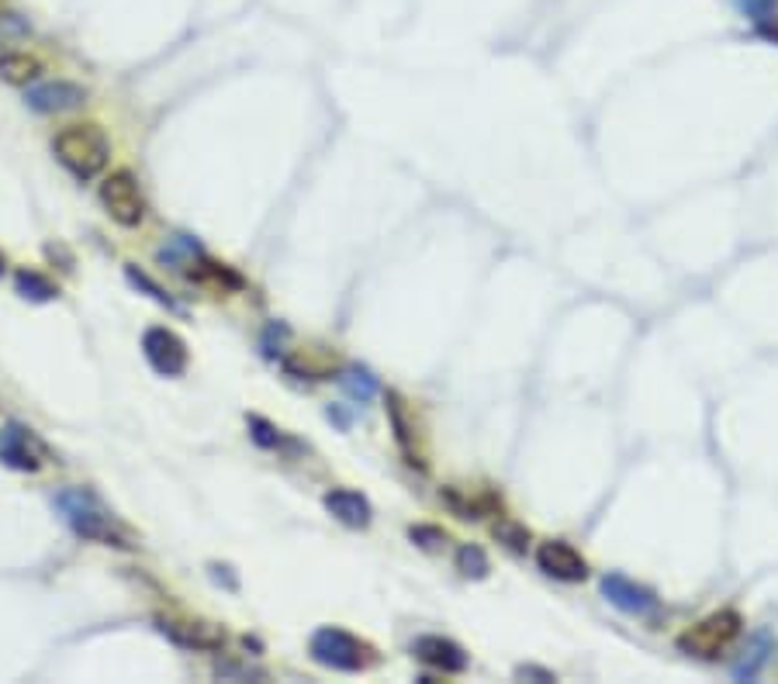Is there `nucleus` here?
Instances as JSON below:
<instances>
[{
    "label": "nucleus",
    "mask_w": 778,
    "mask_h": 684,
    "mask_svg": "<svg viewBox=\"0 0 778 684\" xmlns=\"http://www.w3.org/2000/svg\"><path fill=\"white\" fill-rule=\"evenodd\" d=\"M602 595H605V601H610L613 608H619V612H626V616L648 619V616L657 612V595L651 592V587L630 581L626 574H605L602 578Z\"/></svg>",
    "instance_id": "obj_7"
},
{
    "label": "nucleus",
    "mask_w": 778,
    "mask_h": 684,
    "mask_svg": "<svg viewBox=\"0 0 778 684\" xmlns=\"http://www.w3.org/2000/svg\"><path fill=\"white\" fill-rule=\"evenodd\" d=\"M101 204L111 215V221H118L122 228H139L146 221V198L131 169H115L111 177H104Z\"/></svg>",
    "instance_id": "obj_5"
},
{
    "label": "nucleus",
    "mask_w": 778,
    "mask_h": 684,
    "mask_svg": "<svg viewBox=\"0 0 778 684\" xmlns=\"http://www.w3.org/2000/svg\"><path fill=\"white\" fill-rule=\"evenodd\" d=\"M42 76V60L28 52H0V80L14 87H28Z\"/></svg>",
    "instance_id": "obj_14"
},
{
    "label": "nucleus",
    "mask_w": 778,
    "mask_h": 684,
    "mask_svg": "<svg viewBox=\"0 0 778 684\" xmlns=\"http://www.w3.org/2000/svg\"><path fill=\"white\" fill-rule=\"evenodd\" d=\"M329 418H332V422H336L339 429H350V426H353V418H350L343 408H339V405H332V408H329Z\"/></svg>",
    "instance_id": "obj_27"
},
{
    "label": "nucleus",
    "mask_w": 778,
    "mask_h": 684,
    "mask_svg": "<svg viewBox=\"0 0 778 684\" xmlns=\"http://www.w3.org/2000/svg\"><path fill=\"white\" fill-rule=\"evenodd\" d=\"M740 625L744 622H740V616L730 612V608L727 612H713L678 636V650L689 657H699V660H713L724 654L727 646H733V639L740 636Z\"/></svg>",
    "instance_id": "obj_4"
},
{
    "label": "nucleus",
    "mask_w": 778,
    "mask_h": 684,
    "mask_svg": "<svg viewBox=\"0 0 778 684\" xmlns=\"http://www.w3.org/2000/svg\"><path fill=\"white\" fill-rule=\"evenodd\" d=\"M523 677H537V681H554V674L550 671H540V668H519Z\"/></svg>",
    "instance_id": "obj_28"
},
{
    "label": "nucleus",
    "mask_w": 778,
    "mask_h": 684,
    "mask_svg": "<svg viewBox=\"0 0 778 684\" xmlns=\"http://www.w3.org/2000/svg\"><path fill=\"white\" fill-rule=\"evenodd\" d=\"M32 35V25L25 22L22 14L14 11H0V46H11V42H22V38Z\"/></svg>",
    "instance_id": "obj_20"
},
{
    "label": "nucleus",
    "mask_w": 778,
    "mask_h": 684,
    "mask_svg": "<svg viewBox=\"0 0 778 684\" xmlns=\"http://www.w3.org/2000/svg\"><path fill=\"white\" fill-rule=\"evenodd\" d=\"M388 418H391V429H394V440L398 446H402V453L409 456V464H419V449H415V440H412V426H409V415L402 408V402H398V394H388Z\"/></svg>",
    "instance_id": "obj_15"
},
{
    "label": "nucleus",
    "mask_w": 778,
    "mask_h": 684,
    "mask_svg": "<svg viewBox=\"0 0 778 684\" xmlns=\"http://www.w3.org/2000/svg\"><path fill=\"white\" fill-rule=\"evenodd\" d=\"M55 505H60L63 519L70 522V529L77 532V536L93 540V543H104V546H131L128 532L118 525V519L111 516V511L98 498H93L87 487L60 491Z\"/></svg>",
    "instance_id": "obj_1"
},
{
    "label": "nucleus",
    "mask_w": 778,
    "mask_h": 684,
    "mask_svg": "<svg viewBox=\"0 0 778 684\" xmlns=\"http://www.w3.org/2000/svg\"><path fill=\"white\" fill-rule=\"evenodd\" d=\"M457 567L467 578H485L488 574V557L481 546H461L457 549Z\"/></svg>",
    "instance_id": "obj_21"
},
{
    "label": "nucleus",
    "mask_w": 778,
    "mask_h": 684,
    "mask_svg": "<svg viewBox=\"0 0 778 684\" xmlns=\"http://www.w3.org/2000/svg\"><path fill=\"white\" fill-rule=\"evenodd\" d=\"M250 435H253V440L263 446V449H277L280 443H284V435H280V429H274L271 422H267V418H250Z\"/></svg>",
    "instance_id": "obj_23"
},
{
    "label": "nucleus",
    "mask_w": 778,
    "mask_h": 684,
    "mask_svg": "<svg viewBox=\"0 0 778 684\" xmlns=\"http://www.w3.org/2000/svg\"><path fill=\"white\" fill-rule=\"evenodd\" d=\"M409 536H412V543H419L423 549H436V546H443V543H447V532L432 529V525H412V529H409Z\"/></svg>",
    "instance_id": "obj_24"
},
{
    "label": "nucleus",
    "mask_w": 778,
    "mask_h": 684,
    "mask_svg": "<svg viewBox=\"0 0 778 684\" xmlns=\"http://www.w3.org/2000/svg\"><path fill=\"white\" fill-rule=\"evenodd\" d=\"M125 274H128V280H131V283H136V288L149 291V297H153V301L166 304V308H177V301H174V297H170V294H166V291L160 288V283H153V280H149V277H146L142 270H136V266H128V270H125Z\"/></svg>",
    "instance_id": "obj_22"
},
{
    "label": "nucleus",
    "mask_w": 778,
    "mask_h": 684,
    "mask_svg": "<svg viewBox=\"0 0 778 684\" xmlns=\"http://www.w3.org/2000/svg\"><path fill=\"white\" fill-rule=\"evenodd\" d=\"M0 460H4L8 467H14V470L35 473V470H42V464L49 460V449L32 429L11 422V426H4V432H0Z\"/></svg>",
    "instance_id": "obj_6"
},
{
    "label": "nucleus",
    "mask_w": 778,
    "mask_h": 684,
    "mask_svg": "<svg viewBox=\"0 0 778 684\" xmlns=\"http://www.w3.org/2000/svg\"><path fill=\"white\" fill-rule=\"evenodd\" d=\"M312 657H315V663H322V668L347 671V674L367 671L371 663L377 660L371 643H364V639L347 633V630H339V625H322V630H315Z\"/></svg>",
    "instance_id": "obj_3"
},
{
    "label": "nucleus",
    "mask_w": 778,
    "mask_h": 684,
    "mask_svg": "<svg viewBox=\"0 0 778 684\" xmlns=\"http://www.w3.org/2000/svg\"><path fill=\"white\" fill-rule=\"evenodd\" d=\"M537 563H540L543 574H550L554 581L575 584V581H585V578H588V563H585V557L578 554V549H575L572 543H561V540L543 543V546L537 549Z\"/></svg>",
    "instance_id": "obj_10"
},
{
    "label": "nucleus",
    "mask_w": 778,
    "mask_h": 684,
    "mask_svg": "<svg viewBox=\"0 0 778 684\" xmlns=\"http://www.w3.org/2000/svg\"><path fill=\"white\" fill-rule=\"evenodd\" d=\"M52 152L77 180H93L111 160V142L98 125H66L52 139Z\"/></svg>",
    "instance_id": "obj_2"
},
{
    "label": "nucleus",
    "mask_w": 778,
    "mask_h": 684,
    "mask_svg": "<svg viewBox=\"0 0 778 684\" xmlns=\"http://www.w3.org/2000/svg\"><path fill=\"white\" fill-rule=\"evenodd\" d=\"M443 502H447L453 511H457L461 519H481L485 511L495 508V498H491V494H474V498H470V494H464L461 487H447V491H443Z\"/></svg>",
    "instance_id": "obj_16"
},
{
    "label": "nucleus",
    "mask_w": 778,
    "mask_h": 684,
    "mask_svg": "<svg viewBox=\"0 0 778 684\" xmlns=\"http://www.w3.org/2000/svg\"><path fill=\"white\" fill-rule=\"evenodd\" d=\"M0 274H4V256H0Z\"/></svg>",
    "instance_id": "obj_29"
},
{
    "label": "nucleus",
    "mask_w": 778,
    "mask_h": 684,
    "mask_svg": "<svg viewBox=\"0 0 778 684\" xmlns=\"http://www.w3.org/2000/svg\"><path fill=\"white\" fill-rule=\"evenodd\" d=\"M768 639L765 636H757L754 639V646H751V657H744V660H740V663H733V677L737 681H751V677H757V671H762V663L768 660Z\"/></svg>",
    "instance_id": "obj_19"
},
{
    "label": "nucleus",
    "mask_w": 778,
    "mask_h": 684,
    "mask_svg": "<svg viewBox=\"0 0 778 684\" xmlns=\"http://www.w3.org/2000/svg\"><path fill=\"white\" fill-rule=\"evenodd\" d=\"M502 540H509V546L512 549H523L526 546V540H529V532H523V529H512V525H502V529H495Z\"/></svg>",
    "instance_id": "obj_26"
},
{
    "label": "nucleus",
    "mask_w": 778,
    "mask_h": 684,
    "mask_svg": "<svg viewBox=\"0 0 778 684\" xmlns=\"http://www.w3.org/2000/svg\"><path fill=\"white\" fill-rule=\"evenodd\" d=\"M737 8L744 11L751 22H768L778 4H775V0H737Z\"/></svg>",
    "instance_id": "obj_25"
},
{
    "label": "nucleus",
    "mask_w": 778,
    "mask_h": 684,
    "mask_svg": "<svg viewBox=\"0 0 778 684\" xmlns=\"http://www.w3.org/2000/svg\"><path fill=\"white\" fill-rule=\"evenodd\" d=\"M14 288H17V294L28 297V301H52L55 294H60V288H55L52 280H46L42 274H35V270H17Z\"/></svg>",
    "instance_id": "obj_18"
},
{
    "label": "nucleus",
    "mask_w": 778,
    "mask_h": 684,
    "mask_svg": "<svg viewBox=\"0 0 778 684\" xmlns=\"http://www.w3.org/2000/svg\"><path fill=\"white\" fill-rule=\"evenodd\" d=\"M156 625H160V633H163L170 643L184 646V650H204V654H212V650H222V646H225V633H222V625H215V622H204V619H195V622H184V619H156Z\"/></svg>",
    "instance_id": "obj_9"
},
{
    "label": "nucleus",
    "mask_w": 778,
    "mask_h": 684,
    "mask_svg": "<svg viewBox=\"0 0 778 684\" xmlns=\"http://www.w3.org/2000/svg\"><path fill=\"white\" fill-rule=\"evenodd\" d=\"M326 508H329V516H336L343 525L350 529H367L371 519H374V508L371 502L364 498L360 491H350V487H332L326 498Z\"/></svg>",
    "instance_id": "obj_13"
},
{
    "label": "nucleus",
    "mask_w": 778,
    "mask_h": 684,
    "mask_svg": "<svg viewBox=\"0 0 778 684\" xmlns=\"http://www.w3.org/2000/svg\"><path fill=\"white\" fill-rule=\"evenodd\" d=\"M142 353L149 359V367L163 377H180L187 370V346L184 339L170 329H149L142 335Z\"/></svg>",
    "instance_id": "obj_8"
},
{
    "label": "nucleus",
    "mask_w": 778,
    "mask_h": 684,
    "mask_svg": "<svg viewBox=\"0 0 778 684\" xmlns=\"http://www.w3.org/2000/svg\"><path fill=\"white\" fill-rule=\"evenodd\" d=\"M339 384H343V391L353 397V402H371V397H377V391H381V384H377V377L367 370V367H347L343 373H339Z\"/></svg>",
    "instance_id": "obj_17"
},
{
    "label": "nucleus",
    "mask_w": 778,
    "mask_h": 684,
    "mask_svg": "<svg viewBox=\"0 0 778 684\" xmlns=\"http://www.w3.org/2000/svg\"><path fill=\"white\" fill-rule=\"evenodd\" d=\"M412 654L419 657L426 668L443 671V674H461L467 671V654L464 646H457L447 636H419L412 643Z\"/></svg>",
    "instance_id": "obj_12"
},
{
    "label": "nucleus",
    "mask_w": 778,
    "mask_h": 684,
    "mask_svg": "<svg viewBox=\"0 0 778 684\" xmlns=\"http://www.w3.org/2000/svg\"><path fill=\"white\" fill-rule=\"evenodd\" d=\"M25 101H28V107L42 111V114H63V111L80 107L87 101V90L70 80H46V84L28 87Z\"/></svg>",
    "instance_id": "obj_11"
}]
</instances>
